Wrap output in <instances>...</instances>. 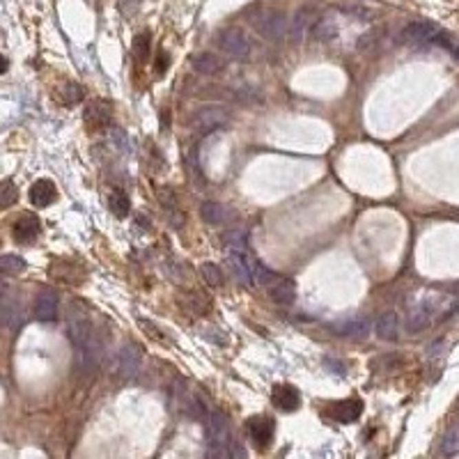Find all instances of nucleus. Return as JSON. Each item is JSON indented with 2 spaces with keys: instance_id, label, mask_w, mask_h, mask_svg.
<instances>
[{
  "instance_id": "obj_13",
  "label": "nucleus",
  "mask_w": 459,
  "mask_h": 459,
  "mask_svg": "<svg viewBox=\"0 0 459 459\" xmlns=\"http://www.w3.org/2000/svg\"><path fill=\"white\" fill-rule=\"evenodd\" d=\"M225 122H228V111L218 104L202 106L200 111L195 113V125L202 129V131H214V129H221Z\"/></svg>"
},
{
  "instance_id": "obj_30",
  "label": "nucleus",
  "mask_w": 459,
  "mask_h": 459,
  "mask_svg": "<svg viewBox=\"0 0 459 459\" xmlns=\"http://www.w3.org/2000/svg\"><path fill=\"white\" fill-rule=\"evenodd\" d=\"M149 46H152V37H149V32H140V35H136L134 39V56L138 63H145L149 58Z\"/></svg>"
},
{
  "instance_id": "obj_5",
  "label": "nucleus",
  "mask_w": 459,
  "mask_h": 459,
  "mask_svg": "<svg viewBox=\"0 0 459 459\" xmlns=\"http://www.w3.org/2000/svg\"><path fill=\"white\" fill-rule=\"evenodd\" d=\"M142 361V349L134 342H127V345L120 347L118 356H115V372H118L122 379H131V376L138 374Z\"/></svg>"
},
{
  "instance_id": "obj_4",
  "label": "nucleus",
  "mask_w": 459,
  "mask_h": 459,
  "mask_svg": "<svg viewBox=\"0 0 459 459\" xmlns=\"http://www.w3.org/2000/svg\"><path fill=\"white\" fill-rule=\"evenodd\" d=\"M443 35V30L438 28L436 23L431 21H411L407 28L402 30L400 39L404 44H429V42H438V37Z\"/></svg>"
},
{
  "instance_id": "obj_22",
  "label": "nucleus",
  "mask_w": 459,
  "mask_h": 459,
  "mask_svg": "<svg viewBox=\"0 0 459 459\" xmlns=\"http://www.w3.org/2000/svg\"><path fill=\"white\" fill-rule=\"evenodd\" d=\"M108 209H111L113 216L127 218L129 211H131V200H129V195L125 193V191L113 189L111 193H108Z\"/></svg>"
},
{
  "instance_id": "obj_29",
  "label": "nucleus",
  "mask_w": 459,
  "mask_h": 459,
  "mask_svg": "<svg viewBox=\"0 0 459 459\" xmlns=\"http://www.w3.org/2000/svg\"><path fill=\"white\" fill-rule=\"evenodd\" d=\"M200 273H202V278L207 280L211 287H223V283H225V276H223L221 266L214 264V262H204L200 266Z\"/></svg>"
},
{
  "instance_id": "obj_9",
  "label": "nucleus",
  "mask_w": 459,
  "mask_h": 459,
  "mask_svg": "<svg viewBox=\"0 0 459 459\" xmlns=\"http://www.w3.org/2000/svg\"><path fill=\"white\" fill-rule=\"evenodd\" d=\"M317 23V14H314L312 8H301L297 14L292 17L290 25H287V37H290V42L299 44L303 42L308 30H312V25Z\"/></svg>"
},
{
  "instance_id": "obj_12",
  "label": "nucleus",
  "mask_w": 459,
  "mask_h": 459,
  "mask_svg": "<svg viewBox=\"0 0 459 459\" xmlns=\"http://www.w3.org/2000/svg\"><path fill=\"white\" fill-rule=\"evenodd\" d=\"M271 402L278 411H285V414H294L301 407V395L299 390L290 386V383H278L271 393Z\"/></svg>"
},
{
  "instance_id": "obj_17",
  "label": "nucleus",
  "mask_w": 459,
  "mask_h": 459,
  "mask_svg": "<svg viewBox=\"0 0 459 459\" xmlns=\"http://www.w3.org/2000/svg\"><path fill=\"white\" fill-rule=\"evenodd\" d=\"M191 67L202 74V76H218L221 72H225V60L214 56V53H198V56H193V60H191Z\"/></svg>"
},
{
  "instance_id": "obj_23",
  "label": "nucleus",
  "mask_w": 459,
  "mask_h": 459,
  "mask_svg": "<svg viewBox=\"0 0 459 459\" xmlns=\"http://www.w3.org/2000/svg\"><path fill=\"white\" fill-rule=\"evenodd\" d=\"M200 216L207 225H221L230 218V211L218 202H204L200 207Z\"/></svg>"
},
{
  "instance_id": "obj_7",
  "label": "nucleus",
  "mask_w": 459,
  "mask_h": 459,
  "mask_svg": "<svg viewBox=\"0 0 459 459\" xmlns=\"http://www.w3.org/2000/svg\"><path fill=\"white\" fill-rule=\"evenodd\" d=\"M246 429H248L250 441L255 443L257 450H266L273 441V420L266 416H253L248 423H246Z\"/></svg>"
},
{
  "instance_id": "obj_18",
  "label": "nucleus",
  "mask_w": 459,
  "mask_h": 459,
  "mask_svg": "<svg viewBox=\"0 0 459 459\" xmlns=\"http://www.w3.org/2000/svg\"><path fill=\"white\" fill-rule=\"evenodd\" d=\"M28 198H30V202L35 204V207H49V204L56 202L58 189H56V184H53L51 180H37L30 186Z\"/></svg>"
},
{
  "instance_id": "obj_14",
  "label": "nucleus",
  "mask_w": 459,
  "mask_h": 459,
  "mask_svg": "<svg viewBox=\"0 0 459 459\" xmlns=\"http://www.w3.org/2000/svg\"><path fill=\"white\" fill-rule=\"evenodd\" d=\"M39 230H42V225H39V218L32 216V214H23L21 218H17L14 228H12V237H14L17 244L28 246V244H32L39 237Z\"/></svg>"
},
{
  "instance_id": "obj_6",
  "label": "nucleus",
  "mask_w": 459,
  "mask_h": 459,
  "mask_svg": "<svg viewBox=\"0 0 459 459\" xmlns=\"http://www.w3.org/2000/svg\"><path fill=\"white\" fill-rule=\"evenodd\" d=\"M438 303H441L438 299H420V301H418V306L409 312L407 324H404V326H407V331L409 333L425 331V328L431 324V317H434Z\"/></svg>"
},
{
  "instance_id": "obj_1",
  "label": "nucleus",
  "mask_w": 459,
  "mask_h": 459,
  "mask_svg": "<svg viewBox=\"0 0 459 459\" xmlns=\"http://www.w3.org/2000/svg\"><path fill=\"white\" fill-rule=\"evenodd\" d=\"M67 333H70L72 345L76 347V363L81 374H94L99 367L101 345L94 333V326L87 317L85 308L72 303L67 310Z\"/></svg>"
},
{
  "instance_id": "obj_19",
  "label": "nucleus",
  "mask_w": 459,
  "mask_h": 459,
  "mask_svg": "<svg viewBox=\"0 0 459 459\" xmlns=\"http://www.w3.org/2000/svg\"><path fill=\"white\" fill-rule=\"evenodd\" d=\"M328 414H331L338 423H354V420H359V416L363 414V402L354 400V397L352 400L335 402V404H331Z\"/></svg>"
},
{
  "instance_id": "obj_34",
  "label": "nucleus",
  "mask_w": 459,
  "mask_h": 459,
  "mask_svg": "<svg viewBox=\"0 0 459 459\" xmlns=\"http://www.w3.org/2000/svg\"><path fill=\"white\" fill-rule=\"evenodd\" d=\"M441 44H443V46H448V49L452 51V56H455V58L459 60V42H457V44H452L448 37H443V39H441Z\"/></svg>"
},
{
  "instance_id": "obj_21",
  "label": "nucleus",
  "mask_w": 459,
  "mask_h": 459,
  "mask_svg": "<svg viewBox=\"0 0 459 459\" xmlns=\"http://www.w3.org/2000/svg\"><path fill=\"white\" fill-rule=\"evenodd\" d=\"M376 335L388 342L400 338V317H397V312L390 310L381 314L379 321H376Z\"/></svg>"
},
{
  "instance_id": "obj_28",
  "label": "nucleus",
  "mask_w": 459,
  "mask_h": 459,
  "mask_svg": "<svg viewBox=\"0 0 459 459\" xmlns=\"http://www.w3.org/2000/svg\"><path fill=\"white\" fill-rule=\"evenodd\" d=\"M19 200V189L12 180H3L0 182V211L12 207Z\"/></svg>"
},
{
  "instance_id": "obj_26",
  "label": "nucleus",
  "mask_w": 459,
  "mask_h": 459,
  "mask_svg": "<svg viewBox=\"0 0 459 459\" xmlns=\"http://www.w3.org/2000/svg\"><path fill=\"white\" fill-rule=\"evenodd\" d=\"M221 242L228 246L230 250H248V235H246L244 230H228V232H223V237H221Z\"/></svg>"
},
{
  "instance_id": "obj_24",
  "label": "nucleus",
  "mask_w": 459,
  "mask_h": 459,
  "mask_svg": "<svg viewBox=\"0 0 459 459\" xmlns=\"http://www.w3.org/2000/svg\"><path fill=\"white\" fill-rule=\"evenodd\" d=\"M335 35H338V23L331 17H321L312 25V37L319 39V42H331Z\"/></svg>"
},
{
  "instance_id": "obj_32",
  "label": "nucleus",
  "mask_w": 459,
  "mask_h": 459,
  "mask_svg": "<svg viewBox=\"0 0 459 459\" xmlns=\"http://www.w3.org/2000/svg\"><path fill=\"white\" fill-rule=\"evenodd\" d=\"M142 0H118V8L125 17H134L136 12H138Z\"/></svg>"
},
{
  "instance_id": "obj_20",
  "label": "nucleus",
  "mask_w": 459,
  "mask_h": 459,
  "mask_svg": "<svg viewBox=\"0 0 459 459\" xmlns=\"http://www.w3.org/2000/svg\"><path fill=\"white\" fill-rule=\"evenodd\" d=\"M333 331L345 338H365L370 333V319L367 317H352L333 326Z\"/></svg>"
},
{
  "instance_id": "obj_15",
  "label": "nucleus",
  "mask_w": 459,
  "mask_h": 459,
  "mask_svg": "<svg viewBox=\"0 0 459 459\" xmlns=\"http://www.w3.org/2000/svg\"><path fill=\"white\" fill-rule=\"evenodd\" d=\"M83 122L87 129L99 131V129H104L108 122H111V108H108V104H104L101 99H90L85 104Z\"/></svg>"
},
{
  "instance_id": "obj_35",
  "label": "nucleus",
  "mask_w": 459,
  "mask_h": 459,
  "mask_svg": "<svg viewBox=\"0 0 459 459\" xmlns=\"http://www.w3.org/2000/svg\"><path fill=\"white\" fill-rule=\"evenodd\" d=\"M10 70V63H8V58L5 56H0V74H5Z\"/></svg>"
},
{
  "instance_id": "obj_27",
  "label": "nucleus",
  "mask_w": 459,
  "mask_h": 459,
  "mask_svg": "<svg viewBox=\"0 0 459 459\" xmlns=\"http://www.w3.org/2000/svg\"><path fill=\"white\" fill-rule=\"evenodd\" d=\"M441 455L443 457H457L459 455V427H452L441 438Z\"/></svg>"
},
{
  "instance_id": "obj_16",
  "label": "nucleus",
  "mask_w": 459,
  "mask_h": 459,
  "mask_svg": "<svg viewBox=\"0 0 459 459\" xmlns=\"http://www.w3.org/2000/svg\"><path fill=\"white\" fill-rule=\"evenodd\" d=\"M266 292H269L273 303L278 306H292L294 299H297V285H294L290 278H283V276L273 278L271 283L266 285Z\"/></svg>"
},
{
  "instance_id": "obj_36",
  "label": "nucleus",
  "mask_w": 459,
  "mask_h": 459,
  "mask_svg": "<svg viewBox=\"0 0 459 459\" xmlns=\"http://www.w3.org/2000/svg\"><path fill=\"white\" fill-rule=\"evenodd\" d=\"M5 287H8V285H5V283H3V280H0V294H3V292H5Z\"/></svg>"
},
{
  "instance_id": "obj_31",
  "label": "nucleus",
  "mask_w": 459,
  "mask_h": 459,
  "mask_svg": "<svg viewBox=\"0 0 459 459\" xmlns=\"http://www.w3.org/2000/svg\"><path fill=\"white\" fill-rule=\"evenodd\" d=\"M85 97V90L81 87L78 83H67L65 87H63V92H60V101L63 104H67V106H74V104H78L81 99Z\"/></svg>"
},
{
  "instance_id": "obj_2",
  "label": "nucleus",
  "mask_w": 459,
  "mask_h": 459,
  "mask_svg": "<svg viewBox=\"0 0 459 459\" xmlns=\"http://www.w3.org/2000/svg\"><path fill=\"white\" fill-rule=\"evenodd\" d=\"M230 420L221 411H207V459H235Z\"/></svg>"
},
{
  "instance_id": "obj_25",
  "label": "nucleus",
  "mask_w": 459,
  "mask_h": 459,
  "mask_svg": "<svg viewBox=\"0 0 459 459\" xmlns=\"http://www.w3.org/2000/svg\"><path fill=\"white\" fill-rule=\"evenodd\" d=\"M25 271V259L19 255H0V273L5 276H19Z\"/></svg>"
},
{
  "instance_id": "obj_33",
  "label": "nucleus",
  "mask_w": 459,
  "mask_h": 459,
  "mask_svg": "<svg viewBox=\"0 0 459 459\" xmlns=\"http://www.w3.org/2000/svg\"><path fill=\"white\" fill-rule=\"evenodd\" d=\"M138 326H140V328H145V331L149 333V338H154V340H166V338H163V331H161V328H156L149 319H142V317H140V319H138Z\"/></svg>"
},
{
  "instance_id": "obj_3",
  "label": "nucleus",
  "mask_w": 459,
  "mask_h": 459,
  "mask_svg": "<svg viewBox=\"0 0 459 459\" xmlns=\"http://www.w3.org/2000/svg\"><path fill=\"white\" fill-rule=\"evenodd\" d=\"M218 49L223 53H228L230 58L235 60H246L250 56V39L244 30L239 28H225L221 35H218Z\"/></svg>"
},
{
  "instance_id": "obj_10",
  "label": "nucleus",
  "mask_w": 459,
  "mask_h": 459,
  "mask_svg": "<svg viewBox=\"0 0 459 459\" xmlns=\"http://www.w3.org/2000/svg\"><path fill=\"white\" fill-rule=\"evenodd\" d=\"M257 259L250 255L248 250H230L228 253V266L242 283L250 285L253 283V266Z\"/></svg>"
},
{
  "instance_id": "obj_8",
  "label": "nucleus",
  "mask_w": 459,
  "mask_h": 459,
  "mask_svg": "<svg viewBox=\"0 0 459 459\" xmlns=\"http://www.w3.org/2000/svg\"><path fill=\"white\" fill-rule=\"evenodd\" d=\"M255 28L259 30V35L266 37V39H283L287 35V19L285 14H280V12H264L262 17L255 21Z\"/></svg>"
},
{
  "instance_id": "obj_11",
  "label": "nucleus",
  "mask_w": 459,
  "mask_h": 459,
  "mask_svg": "<svg viewBox=\"0 0 459 459\" xmlns=\"http://www.w3.org/2000/svg\"><path fill=\"white\" fill-rule=\"evenodd\" d=\"M58 308L60 299L53 290H42L37 294L35 306H32V314H35L37 321H53L58 319Z\"/></svg>"
}]
</instances>
